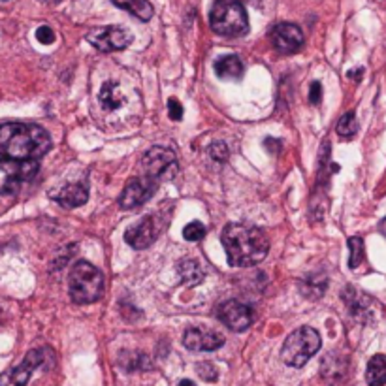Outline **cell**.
<instances>
[{
  "label": "cell",
  "instance_id": "6da1fadb",
  "mask_svg": "<svg viewBox=\"0 0 386 386\" xmlns=\"http://www.w3.org/2000/svg\"><path fill=\"white\" fill-rule=\"evenodd\" d=\"M51 147L46 128L32 123H8L0 127V155L10 160H38Z\"/></svg>",
  "mask_w": 386,
  "mask_h": 386
},
{
  "label": "cell",
  "instance_id": "7a4b0ae2",
  "mask_svg": "<svg viewBox=\"0 0 386 386\" xmlns=\"http://www.w3.org/2000/svg\"><path fill=\"white\" fill-rule=\"evenodd\" d=\"M228 264L234 268H249L260 264L270 251L268 237L260 228L251 224L230 223L221 234Z\"/></svg>",
  "mask_w": 386,
  "mask_h": 386
},
{
  "label": "cell",
  "instance_id": "3957f363",
  "mask_svg": "<svg viewBox=\"0 0 386 386\" xmlns=\"http://www.w3.org/2000/svg\"><path fill=\"white\" fill-rule=\"evenodd\" d=\"M209 25L221 36H243L249 31L247 12L240 0H217L209 13Z\"/></svg>",
  "mask_w": 386,
  "mask_h": 386
},
{
  "label": "cell",
  "instance_id": "277c9868",
  "mask_svg": "<svg viewBox=\"0 0 386 386\" xmlns=\"http://www.w3.org/2000/svg\"><path fill=\"white\" fill-rule=\"evenodd\" d=\"M68 294L74 303H92L104 294V277L98 268L89 262H76L68 279Z\"/></svg>",
  "mask_w": 386,
  "mask_h": 386
},
{
  "label": "cell",
  "instance_id": "5b68a950",
  "mask_svg": "<svg viewBox=\"0 0 386 386\" xmlns=\"http://www.w3.org/2000/svg\"><path fill=\"white\" fill-rule=\"evenodd\" d=\"M320 349V336L317 330L302 326L287 338L281 350L283 362L290 368H303Z\"/></svg>",
  "mask_w": 386,
  "mask_h": 386
},
{
  "label": "cell",
  "instance_id": "8992f818",
  "mask_svg": "<svg viewBox=\"0 0 386 386\" xmlns=\"http://www.w3.org/2000/svg\"><path fill=\"white\" fill-rule=\"evenodd\" d=\"M38 174L36 160H10L0 158V194L18 193L21 183L29 181Z\"/></svg>",
  "mask_w": 386,
  "mask_h": 386
},
{
  "label": "cell",
  "instance_id": "52a82bcc",
  "mask_svg": "<svg viewBox=\"0 0 386 386\" xmlns=\"http://www.w3.org/2000/svg\"><path fill=\"white\" fill-rule=\"evenodd\" d=\"M87 42L102 53H111V51H121L128 48L132 43V36L121 27H102L89 32Z\"/></svg>",
  "mask_w": 386,
  "mask_h": 386
},
{
  "label": "cell",
  "instance_id": "ba28073f",
  "mask_svg": "<svg viewBox=\"0 0 386 386\" xmlns=\"http://www.w3.org/2000/svg\"><path fill=\"white\" fill-rule=\"evenodd\" d=\"M158 187V179L142 175V177H134L127 183V187L123 191L121 198H119V205L123 209H134L138 205H144L147 200H151Z\"/></svg>",
  "mask_w": 386,
  "mask_h": 386
},
{
  "label": "cell",
  "instance_id": "9c48e42d",
  "mask_svg": "<svg viewBox=\"0 0 386 386\" xmlns=\"http://www.w3.org/2000/svg\"><path fill=\"white\" fill-rule=\"evenodd\" d=\"M163 230V223L158 221V217L151 215V217L142 219L139 223L132 224L130 228L125 232V242L132 249H147L149 245L155 243V240Z\"/></svg>",
  "mask_w": 386,
  "mask_h": 386
},
{
  "label": "cell",
  "instance_id": "30bf717a",
  "mask_svg": "<svg viewBox=\"0 0 386 386\" xmlns=\"http://www.w3.org/2000/svg\"><path fill=\"white\" fill-rule=\"evenodd\" d=\"M270 38H272L273 49L281 55L298 53L303 46L302 29L294 23H281L273 27Z\"/></svg>",
  "mask_w": 386,
  "mask_h": 386
},
{
  "label": "cell",
  "instance_id": "8fae6325",
  "mask_svg": "<svg viewBox=\"0 0 386 386\" xmlns=\"http://www.w3.org/2000/svg\"><path fill=\"white\" fill-rule=\"evenodd\" d=\"M219 319L223 324L234 332H245L249 326L253 324V309L247 303L228 300L219 308Z\"/></svg>",
  "mask_w": 386,
  "mask_h": 386
},
{
  "label": "cell",
  "instance_id": "7c38bea8",
  "mask_svg": "<svg viewBox=\"0 0 386 386\" xmlns=\"http://www.w3.org/2000/svg\"><path fill=\"white\" fill-rule=\"evenodd\" d=\"M43 362L42 350H31L27 352L23 358V362L15 366L13 369H8L0 375V386H27L29 379H31L32 371L40 368Z\"/></svg>",
  "mask_w": 386,
  "mask_h": 386
},
{
  "label": "cell",
  "instance_id": "4fadbf2b",
  "mask_svg": "<svg viewBox=\"0 0 386 386\" xmlns=\"http://www.w3.org/2000/svg\"><path fill=\"white\" fill-rule=\"evenodd\" d=\"M183 345L193 352H212L224 345V336L215 330L205 328H188L183 336Z\"/></svg>",
  "mask_w": 386,
  "mask_h": 386
},
{
  "label": "cell",
  "instance_id": "5bb4252c",
  "mask_svg": "<svg viewBox=\"0 0 386 386\" xmlns=\"http://www.w3.org/2000/svg\"><path fill=\"white\" fill-rule=\"evenodd\" d=\"M175 160H177L175 153L172 149H168V147H151L149 151L145 153L144 158H142L144 175L153 177V179H158L170 166H174Z\"/></svg>",
  "mask_w": 386,
  "mask_h": 386
},
{
  "label": "cell",
  "instance_id": "9a60e30c",
  "mask_svg": "<svg viewBox=\"0 0 386 386\" xmlns=\"http://www.w3.org/2000/svg\"><path fill=\"white\" fill-rule=\"evenodd\" d=\"M213 68H215V74L221 79H242L243 72H245V67H243L242 59L237 55L221 57L219 61H215Z\"/></svg>",
  "mask_w": 386,
  "mask_h": 386
},
{
  "label": "cell",
  "instance_id": "2e32d148",
  "mask_svg": "<svg viewBox=\"0 0 386 386\" xmlns=\"http://www.w3.org/2000/svg\"><path fill=\"white\" fill-rule=\"evenodd\" d=\"M87 200H89V191H87L85 185H81V183L67 185V187L59 193V196H57V202H59L62 207H79V205H83Z\"/></svg>",
  "mask_w": 386,
  "mask_h": 386
},
{
  "label": "cell",
  "instance_id": "e0dca14e",
  "mask_svg": "<svg viewBox=\"0 0 386 386\" xmlns=\"http://www.w3.org/2000/svg\"><path fill=\"white\" fill-rule=\"evenodd\" d=\"M326 287H328V277H326L322 272H317L308 275V277L300 283V292H302L305 298H309V300H319V298L324 296Z\"/></svg>",
  "mask_w": 386,
  "mask_h": 386
},
{
  "label": "cell",
  "instance_id": "ac0fdd59",
  "mask_svg": "<svg viewBox=\"0 0 386 386\" xmlns=\"http://www.w3.org/2000/svg\"><path fill=\"white\" fill-rule=\"evenodd\" d=\"M177 273H179V277H181L183 283L188 284V287H198L205 277L202 266H200L196 260L191 259L181 260V262L177 264Z\"/></svg>",
  "mask_w": 386,
  "mask_h": 386
},
{
  "label": "cell",
  "instance_id": "d6986e66",
  "mask_svg": "<svg viewBox=\"0 0 386 386\" xmlns=\"http://www.w3.org/2000/svg\"><path fill=\"white\" fill-rule=\"evenodd\" d=\"M100 104H102L104 109H108V111H113V109H119L125 104V97H123L121 89H119V85L113 83V81H106L102 85V89H100Z\"/></svg>",
  "mask_w": 386,
  "mask_h": 386
},
{
  "label": "cell",
  "instance_id": "ffe728a7",
  "mask_svg": "<svg viewBox=\"0 0 386 386\" xmlns=\"http://www.w3.org/2000/svg\"><path fill=\"white\" fill-rule=\"evenodd\" d=\"M111 2L117 8L132 13L134 18H138L139 21H149L153 18V13H155L149 0H111Z\"/></svg>",
  "mask_w": 386,
  "mask_h": 386
},
{
  "label": "cell",
  "instance_id": "44dd1931",
  "mask_svg": "<svg viewBox=\"0 0 386 386\" xmlns=\"http://www.w3.org/2000/svg\"><path fill=\"white\" fill-rule=\"evenodd\" d=\"M366 380L369 386L386 385V354H375L366 369Z\"/></svg>",
  "mask_w": 386,
  "mask_h": 386
},
{
  "label": "cell",
  "instance_id": "7402d4cb",
  "mask_svg": "<svg viewBox=\"0 0 386 386\" xmlns=\"http://www.w3.org/2000/svg\"><path fill=\"white\" fill-rule=\"evenodd\" d=\"M336 130H338V134L343 139L354 138V134L358 132V121H356L354 111H349V113H345L343 117L339 119Z\"/></svg>",
  "mask_w": 386,
  "mask_h": 386
},
{
  "label": "cell",
  "instance_id": "603a6c76",
  "mask_svg": "<svg viewBox=\"0 0 386 386\" xmlns=\"http://www.w3.org/2000/svg\"><path fill=\"white\" fill-rule=\"evenodd\" d=\"M349 249H350L349 268H350V270H356L358 266L362 264V260H364V242H362V237H358V235L350 237Z\"/></svg>",
  "mask_w": 386,
  "mask_h": 386
},
{
  "label": "cell",
  "instance_id": "cb8c5ba5",
  "mask_svg": "<svg viewBox=\"0 0 386 386\" xmlns=\"http://www.w3.org/2000/svg\"><path fill=\"white\" fill-rule=\"evenodd\" d=\"M205 226L200 221H193V223H188L185 228H183V237L187 240V242H202L205 237Z\"/></svg>",
  "mask_w": 386,
  "mask_h": 386
},
{
  "label": "cell",
  "instance_id": "d4e9b609",
  "mask_svg": "<svg viewBox=\"0 0 386 386\" xmlns=\"http://www.w3.org/2000/svg\"><path fill=\"white\" fill-rule=\"evenodd\" d=\"M207 151H209V157H212L215 163H226L230 157L228 145L223 144V142H215V144H212Z\"/></svg>",
  "mask_w": 386,
  "mask_h": 386
},
{
  "label": "cell",
  "instance_id": "484cf974",
  "mask_svg": "<svg viewBox=\"0 0 386 386\" xmlns=\"http://www.w3.org/2000/svg\"><path fill=\"white\" fill-rule=\"evenodd\" d=\"M196 371H198L200 377H202L204 380H207V382H215V380L219 379V371L213 364H207V362L198 364Z\"/></svg>",
  "mask_w": 386,
  "mask_h": 386
},
{
  "label": "cell",
  "instance_id": "4316f807",
  "mask_svg": "<svg viewBox=\"0 0 386 386\" xmlns=\"http://www.w3.org/2000/svg\"><path fill=\"white\" fill-rule=\"evenodd\" d=\"M183 104L177 98H170L168 100V115L172 121H181L183 119Z\"/></svg>",
  "mask_w": 386,
  "mask_h": 386
},
{
  "label": "cell",
  "instance_id": "83f0119b",
  "mask_svg": "<svg viewBox=\"0 0 386 386\" xmlns=\"http://www.w3.org/2000/svg\"><path fill=\"white\" fill-rule=\"evenodd\" d=\"M36 38L38 42L43 43V46H51L55 42V32L49 29L48 25H43V27H40L36 31Z\"/></svg>",
  "mask_w": 386,
  "mask_h": 386
},
{
  "label": "cell",
  "instance_id": "f1b7e54d",
  "mask_svg": "<svg viewBox=\"0 0 386 386\" xmlns=\"http://www.w3.org/2000/svg\"><path fill=\"white\" fill-rule=\"evenodd\" d=\"M320 100H322V85L319 81H313L311 83V89H309V102L319 106Z\"/></svg>",
  "mask_w": 386,
  "mask_h": 386
},
{
  "label": "cell",
  "instance_id": "f546056e",
  "mask_svg": "<svg viewBox=\"0 0 386 386\" xmlns=\"http://www.w3.org/2000/svg\"><path fill=\"white\" fill-rule=\"evenodd\" d=\"M379 230H380V234H382V235H385V237H386V217L382 219V221H380Z\"/></svg>",
  "mask_w": 386,
  "mask_h": 386
},
{
  "label": "cell",
  "instance_id": "4dcf8cb0",
  "mask_svg": "<svg viewBox=\"0 0 386 386\" xmlns=\"http://www.w3.org/2000/svg\"><path fill=\"white\" fill-rule=\"evenodd\" d=\"M179 386H194L193 380H188V379H183L181 382H179Z\"/></svg>",
  "mask_w": 386,
  "mask_h": 386
}]
</instances>
